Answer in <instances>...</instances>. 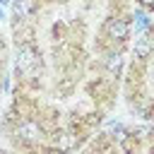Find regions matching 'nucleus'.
Here are the masks:
<instances>
[{
	"label": "nucleus",
	"mask_w": 154,
	"mask_h": 154,
	"mask_svg": "<svg viewBox=\"0 0 154 154\" xmlns=\"http://www.w3.org/2000/svg\"><path fill=\"white\" fill-rule=\"evenodd\" d=\"M34 65H36V51H34V46L22 43L19 51H17V70L19 72H31Z\"/></svg>",
	"instance_id": "nucleus-1"
},
{
	"label": "nucleus",
	"mask_w": 154,
	"mask_h": 154,
	"mask_svg": "<svg viewBox=\"0 0 154 154\" xmlns=\"http://www.w3.org/2000/svg\"><path fill=\"white\" fill-rule=\"evenodd\" d=\"M106 34H108V38H113V41H123V38L128 36V22H125V19H118V17L108 19V22H106Z\"/></svg>",
	"instance_id": "nucleus-2"
},
{
	"label": "nucleus",
	"mask_w": 154,
	"mask_h": 154,
	"mask_svg": "<svg viewBox=\"0 0 154 154\" xmlns=\"http://www.w3.org/2000/svg\"><path fill=\"white\" fill-rule=\"evenodd\" d=\"M17 135L24 137V140H36V137H41V128L34 120H22L19 128H17Z\"/></svg>",
	"instance_id": "nucleus-3"
},
{
	"label": "nucleus",
	"mask_w": 154,
	"mask_h": 154,
	"mask_svg": "<svg viewBox=\"0 0 154 154\" xmlns=\"http://www.w3.org/2000/svg\"><path fill=\"white\" fill-rule=\"evenodd\" d=\"M12 7H14L17 19H26V17L34 12L36 2H34V0H12Z\"/></svg>",
	"instance_id": "nucleus-4"
},
{
	"label": "nucleus",
	"mask_w": 154,
	"mask_h": 154,
	"mask_svg": "<svg viewBox=\"0 0 154 154\" xmlns=\"http://www.w3.org/2000/svg\"><path fill=\"white\" fill-rule=\"evenodd\" d=\"M152 51H154V43H152V38L142 36V38H137V41H135V58H147Z\"/></svg>",
	"instance_id": "nucleus-5"
},
{
	"label": "nucleus",
	"mask_w": 154,
	"mask_h": 154,
	"mask_svg": "<svg viewBox=\"0 0 154 154\" xmlns=\"http://www.w3.org/2000/svg\"><path fill=\"white\" fill-rule=\"evenodd\" d=\"M132 19H135V31H137V34L152 26V19H149V17H147V14L142 12V10H137V12L132 14Z\"/></svg>",
	"instance_id": "nucleus-6"
},
{
	"label": "nucleus",
	"mask_w": 154,
	"mask_h": 154,
	"mask_svg": "<svg viewBox=\"0 0 154 154\" xmlns=\"http://www.w3.org/2000/svg\"><path fill=\"white\" fill-rule=\"evenodd\" d=\"M120 65H123V58H120V53H108V55H106V67H108L111 72L120 70Z\"/></svg>",
	"instance_id": "nucleus-7"
},
{
	"label": "nucleus",
	"mask_w": 154,
	"mask_h": 154,
	"mask_svg": "<svg viewBox=\"0 0 154 154\" xmlns=\"http://www.w3.org/2000/svg\"><path fill=\"white\" fill-rule=\"evenodd\" d=\"M140 5L147 7V10H154V0H140Z\"/></svg>",
	"instance_id": "nucleus-8"
},
{
	"label": "nucleus",
	"mask_w": 154,
	"mask_h": 154,
	"mask_svg": "<svg viewBox=\"0 0 154 154\" xmlns=\"http://www.w3.org/2000/svg\"><path fill=\"white\" fill-rule=\"evenodd\" d=\"M0 19H5V12H2V10H0Z\"/></svg>",
	"instance_id": "nucleus-9"
},
{
	"label": "nucleus",
	"mask_w": 154,
	"mask_h": 154,
	"mask_svg": "<svg viewBox=\"0 0 154 154\" xmlns=\"http://www.w3.org/2000/svg\"><path fill=\"white\" fill-rule=\"evenodd\" d=\"M5 2H12V0H0V5H5Z\"/></svg>",
	"instance_id": "nucleus-10"
}]
</instances>
